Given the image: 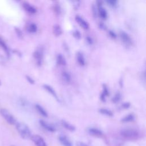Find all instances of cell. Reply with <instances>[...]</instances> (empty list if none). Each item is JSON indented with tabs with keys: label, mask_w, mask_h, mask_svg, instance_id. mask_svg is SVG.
Returning a JSON list of instances; mask_svg holds the SVG:
<instances>
[{
	"label": "cell",
	"mask_w": 146,
	"mask_h": 146,
	"mask_svg": "<svg viewBox=\"0 0 146 146\" xmlns=\"http://www.w3.org/2000/svg\"><path fill=\"white\" fill-rule=\"evenodd\" d=\"M15 127L18 133L22 139L27 140L31 138L32 136L31 130L25 123L17 122L15 124Z\"/></svg>",
	"instance_id": "obj_1"
},
{
	"label": "cell",
	"mask_w": 146,
	"mask_h": 146,
	"mask_svg": "<svg viewBox=\"0 0 146 146\" xmlns=\"http://www.w3.org/2000/svg\"><path fill=\"white\" fill-rule=\"evenodd\" d=\"M120 135L127 140H136L139 137V132L134 128H124L121 130Z\"/></svg>",
	"instance_id": "obj_2"
},
{
	"label": "cell",
	"mask_w": 146,
	"mask_h": 146,
	"mask_svg": "<svg viewBox=\"0 0 146 146\" xmlns=\"http://www.w3.org/2000/svg\"><path fill=\"white\" fill-rule=\"evenodd\" d=\"M0 113L3 119L10 124L15 125L17 123L16 119L14 116L6 109L2 108L0 110Z\"/></svg>",
	"instance_id": "obj_3"
},
{
	"label": "cell",
	"mask_w": 146,
	"mask_h": 146,
	"mask_svg": "<svg viewBox=\"0 0 146 146\" xmlns=\"http://www.w3.org/2000/svg\"><path fill=\"white\" fill-rule=\"evenodd\" d=\"M33 56L38 66H40L42 63L43 58V48L42 46L38 47L34 52Z\"/></svg>",
	"instance_id": "obj_4"
},
{
	"label": "cell",
	"mask_w": 146,
	"mask_h": 146,
	"mask_svg": "<svg viewBox=\"0 0 146 146\" xmlns=\"http://www.w3.org/2000/svg\"><path fill=\"white\" fill-rule=\"evenodd\" d=\"M30 139L36 146H47L43 138L38 135H32Z\"/></svg>",
	"instance_id": "obj_5"
},
{
	"label": "cell",
	"mask_w": 146,
	"mask_h": 146,
	"mask_svg": "<svg viewBox=\"0 0 146 146\" xmlns=\"http://www.w3.org/2000/svg\"><path fill=\"white\" fill-rule=\"evenodd\" d=\"M120 37L121 41L127 46H129L132 44V39L129 35L124 31L120 32Z\"/></svg>",
	"instance_id": "obj_6"
},
{
	"label": "cell",
	"mask_w": 146,
	"mask_h": 146,
	"mask_svg": "<svg viewBox=\"0 0 146 146\" xmlns=\"http://www.w3.org/2000/svg\"><path fill=\"white\" fill-rule=\"evenodd\" d=\"M75 20L78 23L84 30H87L89 28V25L82 17L80 15H76Z\"/></svg>",
	"instance_id": "obj_7"
},
{
	"label": "cell",
	"mask_w": 146,
	"mask_h": 146,
	"mask_svg": "<svg viewBox=\"0 0 146 146\" xmlns=\"http://www.w3.org/2000/svg\"><path fill=\"white\" fill-rule=\"evenodd\" d=\"M60 144L63 146H72V143L69 139L64 135H60L58 137Z\"/></svg>",
	"instance_id": "obj_8"
},
{
	"label": "cell",
	"mask_w": 146,
	"mask_h": 146,
	"mask_svg": "<svg viewBox=\"0 0 146 146\" xmlns=\"http://www.w3.org/2000/svg\"><path fill=\"white\" fill-rule=\"evenodd\" d=\"M22 6H23V7L24 8V9L27 12H28L30 14H35L36 12V10L35 9V7L27 2H24L22 4Z\"/></svg>",
	"instance_id": "obj_9"
},
{
	"label": "cell",
	"mask_w": 146,
	"mask_h": 146,
	"mask_svg": "<svg viewBox=\"0 0 146 146\" xmlns=\"http://www.w3.org/2000/svg\"><path fill=\"white\" fill-rule=\"evenodd\" d=\"M39 123L40 124V125L43 127L45 129H46L47 131H49V132H55V128H54V126H52V125H51L50 124L48 123L47 122L45 121L44 120H39Z\"/></svg>",
	"instance_id": "obj_10"
},
{
	"label": "cell",
	"mask_w": 146,
	"mask_h": 146,
	"mask_svg": "<svg viewBox=\"0 0 146 146\" xmlns=\"http://www.w3.org/2000/svg\"><path fill=\"white\" fill-rule=\"evenodd\" d=\"M88 133L95 137H100L103 135V132L99 129L95 128H90L88 129Z\"/></svg>",
	"instance_id": "obj_11"
},
{
	"label": "cell",
	"mask_w": 146,
	"mask_h": 146,
	"mask_svg": "<svg viewBox=\"0 0 146 146\" xmlns=\"http://www.w3.org/2000/svg\"><path fill=\"white\" fill-rule=\"evenodd\" d=\"M43 87L48 92H49L50 94H51L58 101H59V99L57 96V94L53 88H52L50 86H49L48 84H43Z\"/></svg>",
	"instance_id": "obj_12"
},
{
	"label": "cell",
	"mask_w": 146,
	"mask_h": 146,
	"mask_svg": "<svg viewBox=\"0 0 146 146\" xmlns=\"http://www.w3.org/2000/svg\"><path fill=\"white\" fill-rule=\"evenodd\" d=\"M61 124L63 127H64L66 129H67V130H68L70 131L74 132L75 130V127L74 125H73L72 124H70V123L66 121V120H62L61 121Z\"/></svg>",
	"instance_id": "obj_13"
},
{
	"label": "cell",
	"mask_w": 146,
	"mask_h": 146,
	"mask_svg": "<svg viewBox=\"0 0 146 146\" xmlns=\"http://www.w3.org/2000/svg\"><path fill=\"white\" fill-rule=\"evenodd\" d=\"M98 9L100 17L103 19H106L107 18V13L106 9L103 7V6H98Z\"/></svg>",
	"instance_id": "obj_14"
},
{
	"label": "cell",
	"mask_w": 146,
	"mask_h": 146,
	"mask_svg": "<svg viewBox=\"0 0 146 146\" xmlns=\"http://www.w3.org/2000/svg\"><path fill=\"white\" fill-rule=\"evenodd\" d=\"M52 33L56 36H60L62 34V29L59 25H54L52 27Z\"/></svg>",
	"instance_id": "obj_15"
},
{
	"label": "cell",
	"mask_w": 146,
	"mask_h": 146,
	"mask_svg": "<svg viewBox=\"0 0 146 146\" xmlns=\"http://www.w3.org/2000/svg\"><path fill=\"white\" fill-rule=\"evenodd\" d=\"M56 63L59 66H66V60L62 54H59L56 56Z\"/></svg>",
	"instance_id": "obj_16"
},
{
	"label": "cell",
	"mask_w": 146,
	"mask_h": 146,
	"mask_svg": "<svg viewBox=\"0 0 146 146\" xmlns=\"http://www.w3.org/2000/svg\"><path fill=\"white\" fill-rule=\"evenodd\" d=\"M76 60L80 66H84L85 64V59L83 54L79 51L76 54Z\"/></svg>",
	"instance_id": "obj_17"
},
{
	"label": "cell",
	"mask_w": 146,
	"mask_h": 146,
	"mask_svg": "<svg viewBox=\"0 0 146 146\" xmlns=\"http://www.w3.org/2000/svg\"><path fill=\"white\" fill-rule=\"evenodd\" d=\"M135 119V116L133 113H129L126 116H125L124 117H123L121 120V122L123 123H128L133 121Z\"/></svg>",
	"instance_id": "obj_18"
},
{
	"label": "cell",
	"mask_w": 146,
	"mask_h": 146,
	"mask_svg": "<svg viewBox=\"0 0 146 146\" xmlns=\"http://www.w3.org/2000/svg\"><path fill=\"white\" fill-rule=\"evenodd\" d=\"M62 77L63 80L67 83H70L71 80V75L70 74V73L67 71H64L62 72Z\"/></svg>",
	"instance_id": "obj_19"
},
{
	"label": "cell",
	"mask_w": 146,
	"mask_h": 146,
	"mask_svg": "<svg viewBox=\"0 0 146 146\" xmlns=\"http://www.w3.org/2000/svg\"><path fill=\"white\" fill-rule=\"evenodd\" d=\"M35 108L38 111V112L43 116L44 117H47L48 114L47 111L39 104H35Z\"/></svg>",
	"instance_id": "obj_20"
},
{
	"label": "cell",
	"mask_w": 146,
	"mask_h": 146,
	"mask_svg": "<svg viewBox=\"0 0 146 146\" xmlns=\"http://www.w3.org/2000/svg\"><path fill=\"white\" fill-rule=\"evenodd\" d=\"M0 47H1L2 48H3V50L5 51V52L8 55H9V54H10L9 48L6 43L5 42V41L1 37H0Z\"/></svg>",
	"instance_id": "obj_21"
},
{
	"label": "cell",
	"mask_w": 146,
	"mask_h": 146,
	"mask_svg": "<svg viewBox=\"0 0 146 146\" xmlns=\"http://www.w3.org/2000/svg\"><path fill=\"white\" fill-rule=\"evenodd\" d=\"M99 112L100 113H102L104 115L107 116H113V113L112 112V111L108 109H106V108H100L99 110Z\"/></svg>",
	"instance_id": "obj_22"
},
{
	"label": "cell",
	"mask_w": 146,
	"mask_h": 146,
	"mask_svg": "<svg viewBox=\"0 0 146 146\" xmlns=\"http://www.w3.org/2000/svg\"><path fill=\"white\" fill-rule=\"evenodd\" d=\"M27 30L29 33H34L37 30V26L35 23H30L28 25L27 27Z\"/></svg>",
	"instance_id": "obj_23"
},
{
	"label": "cell",
	"mask_w": 146,
	"mask_h": 146,
	"mask_svg": "<svg viewBox=\"0 0 146 146\" xmlns=\"http://www.w3.org/2000/svg\"><path fill=\"white\" fill-rule=\"evenodd\" d=\"M121 99V94L119 92L116 93L115 96L112 98V101L113 103H116L117 102H119Z\"/></svg>",
	"instance_id": "obj_24"
},
{
	"label": "cell",
	"mask_w": 146,
	"mask_h": 146,
	"mask_svg": "<svg viewBox=\"0 0 146 146\" xmlns=\"http://www.w3.org/2000/svg\"><path fill=\"white\" fill-rule=\"evenodd\" d=\"M106 2L107 3V4L113 7H115V6H116L117 5V1H113V0H108Z\"/></svg>",
	"instance_id": "obj_25"
},
{
	"label": "cell",
	"mask_w": 146,
	"mask_h": 146,
	"mask_svg": "<svg viewBox=\"0 0 146 146\" xmlns=\"http://www.w3.org/2000/svg\"><path fill=\"white\" fill-rule=\"evenodd\" d=\"M102 93L106 96H108V95H109V91L108 90L107 87L106 86V84H103V92Z\"/></svg>",
	"instance_id": "obj_26"
},
{
	"label": "cell",
	"mask_w": 146,
	"mask_h": 146,
	"mask_svg": "<svg viewBox=\"0 0 146 146\" xmlns=\"http://www.w3.org/2000/svg\"><path fill=\"white\" fill-rule=\"evenodd\" d=\"M73 35L75 38L76 39H80L81 38V34L80 33L78 30H75L73 33Z\"/></svg>",
	"instance_id": "obj_27"
},
{
	"label": "cell",
	"mask_w": 146,
	"mask_h": 146,
	"mask_svg": "<svg viewBox=\"0 0 146 146\" xmlns=\"http://www.w3.org/2000/svg\"><path fill=\"white\" fill-rule=\"evenodd\" d=\"M92 11L94 17L96 18V15H97V12H96V7L94 5H92Z\"/></svg>",
	"instance_id": "obj_28"
},
{
	"label": "cell",
	"mask_w": 146,
	"mask_h": 146,
	"mask_svg": "<svg viewBox=\"0 0 146 146\" xmlns=\"http://www.w3.org/2000/svg\"><path fill=\"white\" fill-rule=\"evenodd\" d=\"M54 10L56 14H59L60 13V7H59V6L55 5L54 7Z\"/></svg>",
	"instance_id": "obj_29"
},
{
	"label": "cell",
	"mask_w": 146,
	"mask_h": 146,
	"mask_svg": "<svg viewBox=\"0 0 146 146\" xmlns=\"http://www.w3.org/2000/svg\"><path fill=\"white\" fill-rule=\"evenodd\" d=\"M108 33H109L110 36L112 38H116V34H115L113 31H111V30H110Z\"/></svg>",
	"instance_id": "obj_30"
},
{
	"label": "cell",
	"mask_w": 146,
	"mask_h": 146,
	"mask_svg": "<svg viewBox=\"0 0 146 146\" xmlns=\"http://www.w3.org/2000/svg\"><path fill=\"white\" fill-rule=\"evenodd\" d=\"M131 106V104L129 103V102H125L123 104H122V107L124 108H128L130 107Z\"/></svg>",
	"instance_id": "obj_31"
},
{
	"label": "cell",
	"mask_w": 146,
	"mask_h": 146,
	"mask_svg": "<svg viewBox=\"0 0 146 146\" xmlns=\"http://www.w3.org/2000/svg\"><path fill=\"white\" fill-rule=\"evenodd\" d=\"M26 79H27V80H28V82H29V83H30L31 84H34V79L32 78H31L30 76H26Z\"/></svg>",
	"instance_id": "obj_32"
},
{
	"label": "cell",
	"mask_w": 146,
	"mask_h": 146,
	"mask_svg": "<svg viewBox=\"0 0 146 146\" xmlns=\"http://www.w3.org/2000/svg\"><path fill=\"white\" fill-rule=\"evenodd\" d=\"M76 145L78 146H88V145L86 143H84L82 141H78L76 143Z\"/></svg>",
	"instance_id": "obj_33"
},
{
	"label": "cell",
	"mask_w": 146,
	"mask_h": 146,
	"mask_svg": "<svg viewBox=\"0 0 146 146\" xmlns=\"http://www.w3.org/2000/svg\"><path fill=\"white\" fill-rule=\"evenodd\" d=\"M99 27L103 30H106V26L104 25V24L102 22H100L99 23Z\"/></svg>",
	"instance_id": "obj_34"
},
{
	"label": "cell",
	"mask_w": 146,
	"mask_h": 146,
	"mask_svg": "<svg viewBox=\"0 0 146 146\" xmlns=\"http://www.w3.org/2000/svg\"><path fill=\"white\" fill-rule=\"evenodd\" d=\"M86 40L87 41V42L89 43V44H92V39L90 37V36H87L86 37Z\"/></svg>",
	"instance_id": "obj_35"
},
{
	"label": "cell",
	"mask_w": 146,
	"mask_h": 146,
	"mask_svg": "<svg viewBox=\"0 0 146 146\" xmlns=\"http://www.w3.org/2000/svg\"><path fill=\"white\" fill-rule=\"evenodd\" d=\"M16 32L18 34L19 36H22V31L19 29H16Z\"/></svg>",
	"instance_id": "obj_36"
},
{
	"label": "cell",
	"mask_w": 146,
	"mask_h": 146,
	"mask_svg": "<svg viewBox=\"0 0 146 146\" xmlns=\"http://www.w3.org/2000/svg\"><path fill=\"white\" fill-rule=\"evenodd\" d=\"M63 47H64V50H65L66 51H68V47L67 44L66 43H64V44H63Z\"/></svg>",
	"instance_id": "obj_37"
},
{
	"label": "cell",
	"mask_w": 146,
	"mask_h": 146,
	"mask_svg": "<svg viewBox=\"0 0 146 146\" xmlns=\"http://www.w3.org/2000/svg\"><path fill=\"white\" fill-rule=\"evenodd\" d=\"M11 146H14V145H11Z\"/></svg>",
	"instance_id": "obj_38"
},
{
	"label": "cell",
	"mask_w": 146,
	"mask_h": 146,
	"mask_svg": "<svg viewBox=\"0 0 146 146\" xmlns=\"http://www.w3.org/2000/svg\"><path fill=\"white\" fill-rule=\"evenodd\" d=\"M0 84H1V82H0Z\"/></svg>",
	"instance_id": "obj_39"
}]
</instances>
